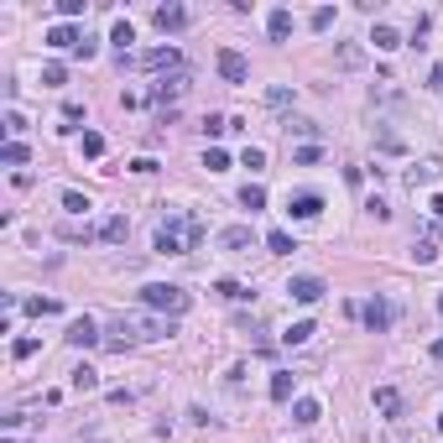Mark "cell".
<instances>
[{"label": "cell", "instance_id": "6da1fadb", "mask_svg": "<svg viewBox=\"0 0 443 443\" xmlns=\"http://www.w3.org/2000/svg\"><path fill=\"white\" fill-rule=\"evenodd\" d=\"M141 303H146V313L183 318L193 298H188V287H178V281H152V287H141Z\"/></svg>", "mask_w": 443, "mask_h": 443}, {"label": "cell", "instance_id": "7a4b0ae2", "mask_svg": "<svg viewBox=\"0 0 443 443\" xmlns=\"http://www.w3.org/2000/svg\"><path fill=\"white\" fill-rule=\"evenodd\" d=\"M115 334H126V339H136V344L172 339V318H162V313H120L115 318Z\"/></svg>", "mask_w": 443, "mask_h": 443}, {"label": "cell", "instance_id": "3957f363", "mask_svg": "<svg viewBox=\"0 0 443 443\" xmlns=\"http://www.w3.org/2000/svg\"><path fill=\"white\" fill-rule=\"evenodd\" d=\"M120 63H136V68H146V73H162V68L178 73L183 68V52L178 47H152V52H141V58H120Z\"/></svg>", "mask_w": 443, "mask_h": 443}, {"label": "cell", "instance_id": "277c9868", "mask_svg": "<svg viewBox=\"0 0 443 443\" xmlns=\"http://www.w3.org/2000/svg\"><path fill=\"white\" fill-rule=\"evenodd\" d=\"M214 63H219V78H224V84H245V78H250V63L240 58L235 47H219V58H214Z\"/></svg>", "mask_w": 443, "mask_h": 443}, {"label": "cell", "instance_id": "5b68a950", "mask_svg": "<svg viewBox=\"0 0 443 443\" xmlns=\"http://www.w3.org/2000/svg\"><path fill=\"white\" fill-rule=\"evenodd\" d=\"M188 84H193V78H188V68H178V73H167L162 84L152 89V104H172V99H183L188 94Z\"/></svg>", "mask_w": 443, "mask_h": 443}, {"label": "cell", "instance_id": "8992f818", "mask_svg": "<svg viewBox=\"0 0 443 443\" xmlns=\"http://www.w3.org/2000/svg\"><path fill=\"white\" fill-rule=\"evenodd\" d=\"M287 292H292V303H303V308H313V303H318V298H324V292H329V287H324V281H318V277H292V281H287Z\"/></svg>", "mask_w": 443, "mask_h": 443}, {"label": "cell", "instance_id": "52a82bcc", "mask_svg": "<svg viewBox=\"0 0 443 443\" xmlns=\"http://www.w3.org/2000/svg\"><path fill=\"white\" fill-rule=\"evenodd\" d=\"M360 318H365V329H370V334L392 329V303H386V298H370L365 308H360Z\"/></svg>", "mask_w": 443, "mask_h": 443}, {"label": "cell", "instance_id": "ba28073f", "mask_svg": "<svg viewBox=\"0 0 443 443\" xmlns=\"http://www.w3.org/2000/svg\"><path fill=\"white\" fill-rule=\"evenodd\" d=\"M47 47H68V52H78V47H84V32H78L73 21H58V26L47 32Z\"/></svg>", "mask_w": 443, "mask_h": 443}, {"label": "cell", "instance_id": "9c48e42d", "mask_svg": "<svg viewBox=\"0 0 443 443\" xmlns=\"http://www.w3.org/2000/svg\"><path fill=\"white\" fill-rule=\"evenodd\" d=\"M287 214L292 219H318V214H324V198L318 193H298V198H287Z\"/></svg>", "mask_w": 443, "mask_h": 443}, {"label": "cell", "instance_id": "30bf717a", "mask_svg": "<svg viewBox=\"0 0 443 443\" xmlns=\"http://www.w3.org/2000/svg\"><path fill=\"white\" fill-rule=\"evenodd\" d=\"M250 245H256L250 224H230V230H219V250H250Z\"/></svg>", "mask_w": 443, "mask_h": 443}, {"label": "cell", "instance_id": "8fae6325", "mask_svg": "<svg viewBox=\"0 0 443 443\" xmlns=\"http://www.w3.org/2000/svg\"><path fill=\"white\" fill-rule=\"evenodd\" d=\"M334 63H339L344 73L365 68V47H360V42H339V47H334Z\"/></svg>", "mask_w": 443, "mask_h": 443}, {"label": "cell", "instance_id": "7c38bea8", "mask_svg": "<svg viewBox=\"0 0 443 443\" xmlns=\"http://www.w3.org/2000/svg\"><path fill=\"white\" fill-rule=\"evenodd\" d=\"M318 418H324V407H318V396H298V401H292V423H298V427H313Z\"/></svg>", "mask_w": 443, "mask_h": 443}, {"label": "cell", "instance_id": "4fadbf2b", "mask_svg": "<svg viewBox=\"0 0 443 443\" xmlns=\"http://www.w3.org/2000/svg\"><path fill=\"white\" fill-rule=\"evenodd\" d=\"M157 32H183V26H188V11L183 6H157Z\"/></svg>", "mask_w": 443, "mask_h": 443}, {"label": "cell", "instance_id": "5bb4252c", "mask_svg": "<svg viewBox=\"0 0 443 443\" xmlns=\"http://www.w3.org/2000/svg\"><path fill=\"white\" fill-rule=\"evenodd\" d=\"M68 344H78V350H89V344H99V329H94L89 318H73V324H68Z\"/></svg>", "mask_w": 443, "mask_h": 443}, {"label": "cell", "instance_id": "9a60e30c", "mask_svg": "<svg viewBox=\"0 0 443 443\" xmlns=\"http://www.w3.org/2000/svg\"><path fill=\"white\" fill-rule=\"evenodd\" d=\"M375 412H386V418H401V392H392V386H375Z\"/></svg>", "mask_w": 443, "mask_h": 443}, {"label": "cell", "instance_id": "2e32d148", "mask_svg": "<svg viewBox=\"0 0 443 443\" xmlns=\"http://www.w3.org/2000/svg\"><path fill=\"white\" fill-rule=\"evenodd\" d=\"M266 32H272V42H287V32H292V11L277 6L272 16H266Z\"/></svg>", "mask_w": 443, "mask_h": 443}, {"label": "cell", "instance_id": "e0dca14e", "mask_svg": "<svg viewBox=\"0 0 443 443\" xmlns=\"http://www.w3.org/2000/svg\"><path fill=\"white\" fill-rule=\"evenodd\" d=\"M126 235H131V219H126V214H110V219L99 224V240H110V245H120Z\"/></svg>", "mask_w": 443, "mask_h": 443}, {"label": "cell", "instance_id": "ac0fdd59", "mask_svg": "<svg viewBox=\"0 0 443 443\" xmlns=\"http://www.w3.org/2000/svg\"><path fill=\"white\" fill-rule=\"evenodd\" d=\"M370 42H375V52H396L401 47V32H396V26H375V32H370Z\"/></svg>", "mask_w": 443, "mask_h": 443}, {"label": "cell", "instance_id": "d6986e66", "mask_svg": "<svg viewBox=\"0 0 443 443\" xmlns=\"http://www.w3.org/2000/svg\"><path fill=\"white\" fill-rule=\"evenodd\" d=\"M214 292H219V298H224V303H245V298H250V287H245V281H235V277H224V281H214Z\"/></svg>", "mask_w": 443, "mask_h": 443}, {"label": "cell", "instance_id": "ffe728a7", "mask_svg": "<svg viewBox=\"0 0 443 443\" xmlns=\"http://www.w3.org/2000/svg\"><path fill=\"white\" fill-rule=\"evenodd\" d=\"M438 172H443V162H423V167H412V172H407V188L418 193V188H423V183H433Z\"/></svg>", "mask_w": 443, "mask_h": 443}, {"label": "cell", "instance_id": "44dd1931", "mask_svg": "<svg viewBox=\"0 0 443 443\" xmlns=\"http://www.w3.org/2000/svg\"><path fill=\"white\" fill-rule=\"evenodd\" d=\"M266 245H272V256H292V250H298V240H292L287 230H272V235H266Z\"/></svg>", "mask_w": 443, "mask_h": 443}, {"label": "cell", "instance_id": "7402d4cb", "mask_svg": "<svg viewBox=\"0 0 443 443\" xmlns=\"http://www.w3.org/2000/svg\"><path fill=\"white\" fill-rule=\"evenodd\" d=\"M412 261H423V266H427V261H438V240H433V235L412 240Z\"/></svg>", "mask_w": 443, "mask_h": 443}, {"label": "cell", "instance_id": "603a6c76", "mask_svg": "<svg viewBox=\"0 0 443 443\" xmlns=\"http://www.w3.org/2000/svg\"><path fill=\"white\" fill-rule=\"evenodd\" d=\"M26 157H32V152H26L21 141H6V146H0V162H6V167H21Z\"/></svg>", "mask_w": 443, "mask_h": 443}, {"label": "cell", "instance_id": "cb8c5ba5", "mask_svg": "<svg viewBox=\"0 0 443 443\" xmlns=\"http://www.w3.org/2000/svg\"><path fill=\"white\" fill-rule=\"evenodd\" d=\"M240 204H245L250 214H256V209L266 204V188H261V183H245V188H240Z\"/></svg>", "mask_w": 443, "mask_h": 443}, {"label": "cell", "instance_id": "d4e9b609", "mask_svg": "<svg viewBox=\"0 0 443 443\" xmlns=\"http://www.w3.org/2000/svg\"><path fill=\"white\" fill-rule=\"evenodd\" d=\"M287 131H292V136H308V141L324 136V126H318V120H287Z\"/></svg>", "mask_w": 443, "mask_h": 443}, {"label": "cell", "instance_id": "484cf974", "mask_svg": "<svg viewBox=\"0 0 443 443\" xmlns=\"http://www.w3.org/2000/svg\"><path fill=\"white\" fill-rule=\"evenodd\" d=\"M272 401H292V375H287V370L272 375Z\"/></svg>", "mask_w": 443, "mask_h": 443}, {"label": "cell", "instance_id": "4316f807", "mask_svg": "<svg viewBox=\"0 0 443 443\" xmlns=\"http://www.w3.org/2000/svg\"><path fill=\"white\" fill-rule=\"evenodd\" d=\"M313 334H318V329H313V324H308V318H303V324H292L287 334H281V339H287V344H308V339H313Z\"/></svg>", "mask_w": 443, "mask_h": 443}, {"label": "cell", "instance_id": "83f0119b", "mask_svg": "<svg viewBox=\"0 0 443 443\" xmlns=\"http://www.w3.org/2000/svg\"><path fill=\"white\" fill-rule=\"evenodd\" d=\"M110 42L120 47V58H126V47L136 42V32H131V21H115V37H110Z\"/></svg>", "mask_w": 443, "mask_h": 443}, {"label": "cell", "instance_id": "f1b7e54d", "mask_svg": "<svg viewBox=\"0 0 443 443\" xmlns=\"http://www.w3.org/2000/svg\"><path fill=\"white\" fill-rule=\"evenodd\" d=\"M266 104H272V110H287V104H292V89H287V84L266 89Z\"/></svg>", "mask_w": 443, "mask_h": 443}, {"label": "cell", "instance_id": "f546056e", "mask_svg": "<svg viewBox=\"0 0 443 443\" xmlns=\"http://www.w3.org/2000/svg\"><path fill=\"white\" fill-rule=\"evenodd\" d=\"M240 167L261 172V167H266V152H261V146H245V152H240Z\"/></svg>", "mask_w": 443, "mask_h": 443}, {"label": "cell", "instance_id": "4dcf8cb0", "mask_svg": "<svg viewBox=\"0 0 443 443\" xmlns=\"http://www.w3.org/2000/svg\"><path fill=\"white\" fill-rule=\"evenodd\" d=\"M94 386H99V375H94L89 365H78L73 370V392H94Z\"/></svg>", "mask_w": 443, "mask_h": 443}, {"label": "cell", "instance_id": "1f68e13d", "mask_svg": "<svg viewBox=\"0 0 443 443\" xmlns=\"http://www.w3.org/2000/svg\"><path fill=\"white\" fill-rule=\"evenodd\" d=\"M204 167H209V172H224V167H230V157H224L219 146H209V152H204Z\"/></svg>", "mask_w": 443, "mask_h": 443}, {"label": "cell", "instance_id": "d6a6232c", "mask_svg": "<svg viewBox=\"0 0 443 443\" xmlns=\"http://www.w3.org/2000/svg\"><path fill=\"white\" fill-rule=\"evenodd\" d=\"M63 78H68V68H63V63H47V68H42V84H47V89H58Z\"/></svg>", "mask_w": 443, "mask_h": 443}, {"label": "cell", "instance_id": "836d02e7", "mask_svg": "<svg viewBox=\"0 0 443 443\" xmlns=\"http://www.w3.org/2000/svg\"><path fill=\"white\" fill-rule=\"evenodd\" d=\"M84 157H104V136L99 131H84Z\"/></svg>", "mask_w": 443, "mask_h": 443}, {"label": "cell", "instance_id": "e575fe53", "mask_svg": "<svg viewBox=\"0 0 443 443\" xmlns=\"http://www.w3.org/2000/svg\"><path fill=\"white\" fill-rule=\"evenodd\" d=\"M224 131H230V120H224V115H204V136H224Z\"/></svg>", "mask_w": 443, "mask_h": 443}, {"label": "cell", "instance_id": "d590c367", "mask_svg": "<svg viewBox=\"0 0 443 443\" xmlns=\"http://www.w3.org/2000/svg\"><path fill=\"white\" fill-rule=\"evenodd\" d=\"M375 146H381V152H401V136L396 131H375Z\"/></svg>", "mask_w": 443, "mask_h": 443}, {"label": "cell", "instance_id": "8d00e7d4", "mask_svg": "<svg viewBox=\"0 0 443 443\" xmlns=\"http://www.w3.org/2000/svg\"><path fill=\"white\" fill-rule=\"evenodd\" d=\"M37 350H42V344H37V339H16V344H11V355H16V360H32Z\"/></svg>", "mask_w": 443, "mask_h": 443}, {"label": "cell", "instance_id": "74e56055", "mask_svg": "<svg viewBox=\"0 0 443 443\" xmlns=\"http://www.w3.org/2000/svg\"><path fill=\"white\" fill-rule=\"evenodd\" d=\"M329 26H334V6H318L313 11V32H329Z\"/></svg>", "mask_w": 443, "mask_h": 443}, {"label": "cell", "instance_id": "f35d334b", "mask_svg": "<svg viewBox=\"0 0 443 443\" xmlns=\"http://www.w3.org/2000/svg\"><path fill=\"white\" fill-rule=\"evenodd\" d=\"M63 209L68 214H89V198L84 193H63Z\"/></svg>", "mask_w": 443, "mask_h": 443}, {"label": "cell", "instance_id": "ab89813d", "mask_svg": "<svg viewBox=\"0 0 443 443\" xmlns=\"http://www.w3.org/2000/svg\"><path fill=\"white\" fill-rule=\"evenodd\" d=\"M58 16H63V21H73V16H84V0H58Z\"/></svg>", "mask_w": 443, "mask_h": 443}, {"label": "cell", "instance_id": "60d3db41", "mask_svg": "<svg viewBox=\"0 0 443 443\" xmlns=\"http://www.w3.org/2000/svg\"><path fill=\"white\" fill-rule=\"evenodd\" d=\"M26 313H58V298H32V303H26Z\"/></svg>", "mask_w": 443, "mask_h": 443}, {"label": "cell", "instance_id": "b9f144b4", "mask_svg": "<svg viewBox=\"0 0 443 443\" xmlns=\"http://www.w3.org/2000/svg\"><path fill=\"white\" fill-rule=\"evenodd\" d=\"M292 162H298V167H313V162H318V146H303V152L292 157Z\"/></svg>", "mask_w": 443, "mask_h": 443}, {"label": "cell", "instance_id": "7bdbcfd3", "mask_svg": "<svg viewBox=\"0 0 443 443\" xmlns=\"http://www.w3.org/2000/svg\"><path fill=\"white\" fill-rule=\"evenodd\" d=\"M427 89L443 94V63H433V73H427Z\"/></svg>", "mask_w": 443, "mask_h": 443}, {"label": "cell", "instance_id": "ee69618b", "mask_svg": "<svg viewBox=\"0 0 443 443\" xmlns=\"http://www.w3.org/2000/svg\"><path fill=\"white\" fill-rule=\"evenodd\" d=\"M427 355H433V360H443V339H433V344H427Z\"/></svg>", "mask_w": 443, "mask_h": 443}, {"label": "cell", "instance_id": "f6af8a7d", "mask_svg": "<svg viewBox=\"0 0 443 443\" xmlns=\"http://www.w3.org/2000/svg\"><path fill=\"white\" fill-rule=\"evenodd\" d=\"M433 214H438V219H443V193H438V198H433Z\"/></svg>", "mask_w": 443, "mask_h": 443}, {"label": "cell", "instance_id": "bcb514c9", "mask_svg": "<svg viewBox=\"0 0 443 443\" xmlns=\"http://www.w3.org/2000/svg\"><path fill=\"white\" fill-rule=\"evenodd\" d=\"M438 313H443V292H438Z\"/></svg>", "mask_w": 443, "mask_h": 443}, {"label": "cell", "instance_id": "7dc6e473", "mask_svg": "<svg viewBox=\"0 0 443 443\" xmlns=\"http://www.w3.org/2000/svg\"><path fill=\"white\" fill-rule=\"evenodd\" d=\"M438 433H443V418H438Z\"/></svg>", "mask_w": 443, "mask_h": 443}]
</instances>
